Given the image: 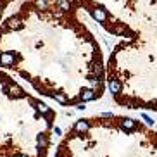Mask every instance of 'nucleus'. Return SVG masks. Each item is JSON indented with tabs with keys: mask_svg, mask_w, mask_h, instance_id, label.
<instances>
[{
	"mask_svg": "<svg viewBox=\"0 0 157 157\" xmlns=\"http://www.w3.org/2000/svg\"><path fill=\"white\" fill-rule=\"evenodd\" d=\"M74 12L47 0H26L0 23V69L38 95L76 107L86 88L102 95L104 66L97 42Z\"/></svg>",
	"mask_w": 157,
	"mask_h": 157,
	"instance_id": "1",
	"label": "nucleus"
},
{
	"mask_svg": "<svg viewBox=\"0 0 157 157\" xmlns=\"http://www.w3.org/2000/svg\"><path fill=\"white\" fill-rule=\"evenodd\" d=\"M142 119L145 121V123H147L148 126H154V124H155V121H154V119H152V117H150L148 114H145V112H142Z\"/></svg>",
	"mask_w": 157,
	"mask_h": 157,
	"instance_id": "6",
	"label": "nucleus"
},
{
	"mask_svg": "<svg viewBox=\"0 0 157 157\" xmlns=\"http://www.w3.org/2000/svg\"><path fill=\"white\" fill-rule=\"evenodd\" d=\"M117 126H119L121 131H126V133H131V131H135L136 128H140L138 121L133 119V117H121Z\"/></svg>",
	"mask_w": 157,
	"mask_h": 157,
	"instance_id": "3",
	"label": "nucleus"
},
{
	"mask_svg": "<svg viewBox=\"0 0 157 157\" xmlns=\"http://www.w3.org/2000/svg\"><path fill=\"white\" fill-rule=\"evenodd\" d=\"M107 90L111 92V95H114V97H119V95H121V90H123V83H121V81L116 78V76H109V79H107Z\"/></svg>",
	"mask_w": 157,
	"mask_h": 157,
	"instance_id": "4",
	"label": "nucleus"
},
{
	"mask_svg": "<svg viewBox=\"0 0 157 157\" xmlns=\"http://www.w3.org/2000/svg\"><path fill=\"white\" fill-rule=\"evenodd\" d=\"M112 117H114V112H109V111L100 114V119H112Z\"/></svg>",
	"mask_w": 157,
	"mask_h": 157,
	"instance_id": "7",
	"label": "nucleus"
},
{
	"mask_svg": "<svg viewBox=\"0 0 157 157\" xmlns=\"http://www.w3.org/2000/svg\"><path fill=\"white\" fill-rule=\"evenodd\" d=\"M56 112L0 69V157H47Z\"/></svg>",
	"mask_w": 157,
	"mask_h": 157,
	"instance_id": "2",
	"label": "nucleus"
},
{
	"mask_svg": "<svg viewBox=\"0 0 157 157\" xmlns=\"http://www.w3.org/2000/svg\"><path fill=\"white\" fill-rule=\"evenodd\" d=\"M14 2L16 0H0V23H2V19H4V16H5V10L9 9Z\"/></svg>",
	"mask_w": 157,
	"mask_h": 157,
	"instance_id": "5",
	"label": "nucleus"
}]
</instances>
